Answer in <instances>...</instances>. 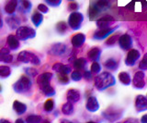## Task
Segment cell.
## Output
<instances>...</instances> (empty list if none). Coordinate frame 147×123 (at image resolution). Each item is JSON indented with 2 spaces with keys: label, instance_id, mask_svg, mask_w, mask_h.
<instances>
[{
  "label": "cell",
  "instance_id": "obj_37",
  "mask_svg": "<svg viewBox=\"0 0 147 123\" xmlns=\"http://www.w3.org/2000/svg\"><path fill=\"white\" fill-rule=\"evenodd\" d=\"M118 39H119V35L118 34H113L109 35V37H108L107 41L105 42L106 45H109V46H112L118 42Z\"/></svg>",
  "mask_w": 147,
  "mask_h": 123
},
{
  "label": "cell",
  "instance_id": "obj_25",
  "mask_svg": "<svg viewBox=\"0 0 147 123\" xmlns=\"http://www.w3.org/2000/svg\"><path fill=\"white\" fill-rule=\"evenodd\" d=\"M87 65V61L86 59L84 57H79V58H76L75 60L73 61V67L75 70H86Z\"/></svg>",
  "mask_w": 147,
  "mask_h": 123
},
{
  "label": "cell",
  "instance_id": "obj_23",
  "mask_svg": "<svg viewBox=\"0 0 147 123\" xmlns=\"http://www.w3.org/2000/svg\"><path fill=\"white\" fill-rule=\"evenodd\" d=\"M101 49L98 46L92 47L88 52H87V57L90 61L94 62V61H98L99 58L101 57Z\"/></svg>",
  "mask_w": 147,
  "mask_h": 123
},
{
  "label": "cell",
  "instance_id": "obj_27",
  "mask_svg": "<svg viewBox=\"0 0 147 123\" xmlns=\"http://www.w3.org/2000/svg\"><path fill=\"white\" fill-rule=\"evenodd\" d=\"M31 22L34 24L35 27H39L43 22V15L39 10L34 11L31 15Z\"/></svg>",
  "mask_w": 147,
  "mask_h": 123
},
{
  "label": "cell",
  "instance_id": "obj_33",
  "mask_svg": "<svg viewBox=\"0 0 147 123\" xmlns=\"http://www.w3.org/2000/svg\"><path fill=\"white\" fill-rule=\"evenodd\" d=\"M67 29H68V24L65 21H59L56 24V26H55V30H56V31L60 34L65 33Z\"/></svg>",
  "mask_w": 147,
  "mask_h": 123
},
{
  "label": "cell",
  "instance_id": "obj_34",
  "mask_svg": "<svg viewBox=\"0 0 147 123\" xmlns=\"http://www.w3.org/2000/svg\"><path fill=\"white\" fill-rule=\"evenodd\" d=\"M25 122H27V123H40L43 121H42V118H41V116L30 114V115H29L26 118Z\"/></svg>",
  "mask_w": 147,
  "mask_h": 123
},
{
  "label": "cell",
  "instance_id": "obj_43",
  "mask_svg": "<svg viewBox=\"0 0 147 123\" xmlns=\"http://www.w3.org/2000/svg\"><path fill=\"white\" fill-rule=\"evenodd\" d=\"M44 1L48 6L53 7V8H57L61 5V3H62V0H44Z\"/></svg>",
  "mask_w": 147,
  "mask_h": 123
},
{
  "label": "cell",
  "instance_id": "obj_32",
  "mask_svg": "<svg viewBox=\"0 0 147 123\" xmlns=\"http://www.w3.org/2000/svg\"><path fill=\"white\" fill-rule=\"evenodd\" d=\"M55 107V104H54V100L50 98L47 99L45 101L44 105H43V110L46 112V113H52L53 111V109Z\"/></svg>",
  "mask_w": 147,
  "mask_h": 123
},
{
  "label": "cell",
  "instance_id": "obj_46",
  "mask_svg": "<svg viewBox=\"0 0 147 123\" xmlns=\"http://www.w3.org/2000/svg\"><path fill=\"white\" fill-rule=\"evenodd\" d=\"M37 10L40 13H42V14H46V13L49 12V8L46 5H44V4H39L38 7H37Z\"/></svg>",
  "mask_w": 147,
  "mask_h": 123
},
{
  "label": "cell",
  "instance_id": "obj_48",
  "mask_svg": "<svg viewBox=\"0 0 147 123\" xmlns=\"http://www.w3.org/2000/svg\"><path fill=\"white\" fill-rule=\"evenodd\" d=\"M141 122L142 123H147V114L144 115L142 118H141Z\"/></svg>",
  "mask_w": 147,
  "mask_h": 123
},
{
  "label": "cell",
  "instance_id": "obj_38",
  "mask_svg": "<svg viewBox=\"0 0 147 123\" xmlns=\"http://www.w3.org/2000/svg\"><path fill=\"white\" fill-rule=\"evenodd\" d=\"M90 71L92 72V74H98L101 71V65L98 63V61H94L92 63L90 67Z\"/></svg>",
  "mask_w": 147,
  "mask_h": 123
},
{
  "label": "cell",
  "instance_id": "obj_5",
  "mask_svg": "<svg viewBox=\"0 0 147 123\" xmlns=\"http://www.w3.org/2000/svg\"><path fill=\"white\" fill-rule=\"evenodd\" d=\"M84 21V15L79 11H73L68 17V26L73 31H78Z\"/></svg>",
  "mask_w": 147,
  "mask_h": 123
},
{
  "label": "cell",
  "instance_id": "obj_31",
  "mask_svg": "<svg viewBox=\"0 0 147 123\" xmlns=\"http://www.w3.org/2000/svg\"><path fill=\"white\" fill-rule=\"evenodd\" d=\"M119 81L123 85H130L131 83V75L126 71H121L119 74Z\"/></svg>",
  "mask_w": 147,
  "mask_h": 123
},
{
  "label": "cell",
  "instance_id": "obj_18",
  "mask_svg": "<svg viewBox=\"0 0 147 123\" xmlns=\"http://www.w3.org/2000/svg\"><path fill=\"white\" fill-rule=\"evenodd\" d=\"M6 21L7 25L10 28L11 30H17L18 27L20 26V18L18 16H15V15H8V17L6 18Z\"/></svg>",
  "mask_w": 147,
  "mask_h": 123
},
{
  "label": "cell",
  "instance_id": "obj_10",
  "mask_svg": "<svg viewBox=\"0 0 147 123\" xmlns=\"http://www.w3.org/2000/svg\"><path fill=\"white\" fill-rule=\"evenodd\" d=\"M118 43L119 47L122 50H130L132 47V39L128 33H124L121 36H119Z\"/></svg>",
  "mask_w": 147,
  "mask_h": 123
},
{
  "label": "cell",
  "instance_id": "obj_42",
  "mask_svg": "<svg viewBox=\"0 0 147 123\" xmlns=\"http://www.w3.org/2000/svg\"><path fill=\"white\" fill-rule=\"evenodd\" d=\"M24 72L30 77H36L38 75V70L34 68H24Z\"/></svg>",
  "mask_w": 147,
  "mask_h": 123
},
{
  "label": "cell",
  "instance_id": "obj_14",
  "mask_svg": "<svg viewBox=\"0 0 147 123\" xmlns=\"http://www.w3.org/2000/svg\"><path fill=\"white\" fill-rule=\"evenodd\" d=\"M86 35L82 33H78L76 34H75L71 39V44L73 45V47L75 48H80L83 46V44L86 42Z\"/></svg>",
  "mask_w": 147,
  "mask_h": 123
},
{
  "label": "cell",
  "instance_id": "obj_53",
  "mask_svg": "<svg viewBox=\"0 0 147 123\" xmlns=\"http://www.w3.org/2000/svg\"><path fill=\"white\" fill-rule=\"evenodd\" d=\"M67 1H75V0H67Z\"/></svg>",
  "mask_w": 147,
  "mask_h": 123
},
{
  "label": "cell",
  "instance_id": "obj_24",
  "mask_svg": "<svg viewBox=\"0 0 147 123\" xmlns=\"http://www.w3.org/2000/svg\"><path fill=\"white\" fill-rule=\"evenodd\" d=\"M13 109L18 115H23V114H25L27 112L28 107L26 104L18 101V100H15L13 102Z\"/></svg>",
  "mask_w": 147,
  "mask_h": 123
},
{
  "label": "cell",
  "instance_id": "obj_17",
  "mask_svg": "<svg viewBox=\"0 0 147 123\" xmlns=\"http://www.w3.org/2000/svg\"><path fill=\"white\" fill-rule=\"evenodd\" d=\"M66 99L68 102L76 104L81 99V94L76 89H69L66 93Z\"/></svg>",
  "mask_w": 147,
  "mask_h": 123
},
{
  "label": "cell",
  "instance_id": "obj_49",
  "mask_svg": "<svg viewBox=\"0 0 147 123\" xmlns=\"http://www.w3.org/2000/svg\"><path fill=\"white\" fill-rule=\"evenodd\" d=\"M3 27H4V20H3V19H2L1 15H0V29H2Z\"/></svg>",
  "mask_w": 147,
  "mask_h": 123
},
{
  "label": "cell",
  "instance_id": "obj_41",
  "mask_svg": "<svg viewBox=\"0 0 147 123\" xmlns=\"http://www.w3.org/2000/svg\"><path fill=\"white\" fill-rule=\"evenodd\" d=\"M72 72V68L71 66H69V65H65V64H62L61 68H60V70L59 71L57 72V73H63V74H69V73H71Z\"/></svg>",
  "mask_w": 147,
  "mask_h": 123
},
{
  "label": "cell",
  "instance_id": "obj_12",
  "mask_svg": "<svg viewBox=\"0 0 147 123\" xmlns=\"http://www.w3.org/2000/svg\"><path fill=\"white\" fill-rule=\"evenodd\" d=\"M103 117L106 118V120H110V121H114L119 120V118L122 115V111L119 112V109H114V108H109L106 111H104L102 113Z\"/></svg>",
  "mask_w": 147,
  "mask_h": 123
},
{
  "label": "cell",
  "instance_id": "obj_2",
  "mask_svg": "<svg viewBox=\"0 0 147 123\" xmlns=\"http://www.w3.org/2000/svg\"><path fill=\"white\" fill-rule=\"evenodd\" d=\"M31 87H32V81L30 79V77L28 75H22L12 86L14 92L17 94L28 93L31 89Z\"/></svg>",
  "mask_w": 147,
  "mask_h": 123
},
{
  "label": "cell",
  "instance_id": "obj_51",
  "mask_svg": "<svg viewBox=\"0 0 147 123\" xmlns=\"http://www.w3.org/2000/svg\"><path fill=\"white\" fill-rule=\"evenodd\" d=\"M3 122L9 123V122H10V121H9V120H3V118H2V120H0V123H3Z\"/></svg>",
  "mask_w": 147,
  "mask_h": 123
},
{
  "label": "cell",
  "instance_id": "obj_19",
  "mask_svg": "<svg viewBox=\"0 0 147 123\" xmlns=\"http://www.w3.org/2000/svg\"><path fill=\"white\" fill-rule=\"evenodd\" d=\"M7 44L9 47V49L12 50V51H16L20 46V40L17 37L16 35L13 34H9L7 38Z\"/></svg>",
  "mask_w": 147,
  "mask_h": 123
},
{
  "label": "cell",
  "instance_id": "obj_11",
  "mask_svg": "<svg viewBox=\"0 0 147 123\" xmlns=\"http://www.w3.org/2000/svg\"><path fill=\"white\" fill-rule=\"evenodd\" d=\"M115 21V19L112 16L106 15L99 18L98 20H96V24L98 26V29H105V28H109L111 27V24Z\"/></svg>",
  "mask_w": 147,
  "mask_h": 123
},
{
  "label": "cell",
  "instance_id": "obj_6",
  "mask_svg": "<svg viewBox=\"0 0 147 123\" xmlns=\"http://www.w3.org/2000/svg\"><path fill=\"white\" fill-rule=\"evenodd\" d=\"M144 77H145V75H144V71L139 70V71L135 72V74L131 80L133 87L138 90L144 89L145 87V78Z\"/></svg>",
  "mask_w": 147,
  "mask_h": 123
},
{
  "label": "cell",
  "instance_id": "obj_54",
  "mask_svg": "<svg viewBox=\"0 0 147 123\" xmlns=\"http://www.w3.org/2000/svg\"><path fill=\"white\" fill-rule=\"evenodd\" d=\"M146 97H147V95H146Z\"/></svg>",
  "mask_w": 147,
  "mask_h": 123
},
{
  "label": "cell",
  "instance_id": "obj_40",
  "mask_svg": "<svg viewBox=\"0 0 147 123\" xmlns=\"http://www.w3.org/2000/svg\"><path fill=\"white\" fill-rule=\"evenodd\" d=\"M71 79L74 81H80L83 79V74L80 72V70H74L71 72Z\"/></svg>",
  "mask_w": 147,
  "mask_h": 123
},
{
  "label": "cell",
  "instance_id": "obj_4",
  "mask_svg": "<svg viewBox=\"0 0 147 123\" xmlns=\"http://www.w3.org/2000/svg\"><path fill=\"white\" fill-rule=\"evenodd\" d=\"M16 36L20 41H26L36 37V31L30 26L22 25L16 30Z\"/></svg>",
  "mask_w": 147,
  "mask_h": 123
},
{
  "label": "cell",
  "instance_id": "obj_16",
  "mask_svg": "<svg viewBox=\"0 0 147 123\" xmlns=\"http://www.w3.org/2000/svg\"><path fill=\"white\" fill-rule=\"evenodd\" d=\"M86 108L87 111L89 112H96L99 109V103L95 96H89L86 100Z\"/></svg>",
  "mask_w": 147,
  "mask_h": 123
},
{
  "label": "cell",
  "instance_id": "obj_26",
  "mask_svg": "<svg viewBox=\"0 0 147 123\" xmlns=\"http://www.w3.org/2000/svg\"><path fill=\"white\" fill-rule=\"evenodd\" d=\"M40 91L42 92V94L45 95L46 97H52L53 95H55V90L53 87L51 83H47V84H44V85H41L40 86Z\"/></svg>",
  "mask_w": 147,
  "mask_h": 123
},
{
  "label": "cell",
  "instance_id": "obj_22",
  "mask_svg": "<svg viewBox=\"0 0 147 123\" xmlns=\"http://www.w3.org/2000/svg\"><path fill=\"white\" fill-rule=\"evenodd\" d=\"M53 74L52 72H43L40 75H39V77L37 78V83H38L39 87L41 85L47 84L51 83V80L53 79Z\"/></svg>",
  "mask_w": 147,
  "mask_h": 123
},
{
  "label": "cell",
  "instance_id": "obj_1",
  "mask_svg": "<svg viewBox=\"0 0 147 123\" xmlns=\"http://www.w3.org/2000/svg\"><path fill=\"white\" fill-rule=\"evenodd\" d=\"M116 84L114 76L108 71H104L98 75L95 79V87L98 91H104Z\"/></svg>",
  "mask_w": 147,
  "mask_h": 123
},
{
  "label": "cell",
  "instance_id": "obj_44",
  "mask_svg": "<svg viewBox=\"0 0 147 123\" xmlns=\"http://www.w3.org/2000/svg\"><path fill=\"white\" fill-rule=\"evenodd\" d=\"M68 10L70 12H73V11H76L79 10V5H78V3L75 2V1H70V3L68 4Z\"/></svg>",
  "mask_w": 147,
  "mask_h": 123
},
{
  "label": "cell",
  "instance_id": "obj_39",
  "mask_svg": "<svg viewBox=\"0 0 147 123\" xmlns=\"http://www.w3.org/2000/svg\"><path fill=\"white\" fill-rule=\"evenodd\" d=\"M100 14V12L96 10V8H95L94 5H91L90 8H89V10H88V15H89V18H90V20H94L96 19V17H98V15Z\"/></svg>",
  "mask_w": 147,
  "mask_h": 123
},
{
  "label": "cell",
  "instance_id": "obj_8",
  "mask_svg": "<svg viewBox=\"0 0 147 123\" xmlns=\"http://www.w3.org/2000/svg\"><path fill=\"white\" fill-rule=\"evenodd\" d=\"M67 52V46L65 44L63 43H56L52 45V47L49 50V54L53 56L63 57Z\"/></svg>",
  "mask_w": 147,
  "mask_h": 123
},
{
  "label": "cell",
  "instance_id": "obj_47",
  "mask_svg": "<svg viewBox=\"0 0 147 123\" xmlns=\"http://www.w3.org/2000/svg\"><path fill=\"white\" fill-rule=\"evenodd\" d=\"M83 78L86 81H90L92 79V72L90 70H85L84 74H83Z\"/></svg>",
  "mask_w": 147,
  "mask_h": 123
},
{
  "label": "cell",
  "instance_id": "obj_9",
  "mask_svg": "<svg viewBox=\"0 0 147 123\" xmlns=\"http://www.w3.org/2000/svg\"><path fill=\"white\" fill-rule=\"evenodd\" d=\"M140 52L137 49H130L128 52V55L125 58V64L129 67H132L136 64V62L139 60L140 58Z\"/></svg>",
  "mask_w": 147,
  "mask_h": 123
},
{
  "label": "cell",
  "instance_id": "obj_3",
  "mask_svg": "<svg viewBox=\"0 0 147 123\" xmlns=\"http://www.w3.org/2000/svg\"><path fill=\"white\" fill-rule=\"evenodd\" d=\"M17 59L18 61H20L21 63H31L32 65L35 66L40 65V57L34 53H32L30 51H27V50H23V51L18 53Z\"/></svg>",
  "mask_w": 147,
  "mask_h": 123
},
{
  "label": "cell",
  "instance_id": "obj_45",
  "mask_svg": "<svg viewBox=\"0 0 147 123\" xmlns=\"http://www.w3.org/2000/svg\"><path fill=\"white\" fill-rule=\"evenodd\" d=\"M139 69L142 70H147V54H145L142 59L140 61L139 64Z\"/></svg>",
  "mask_w": 147,
  "mask_h": 123
},
{
  "label": "cell",
  "instance_id": "obj_36",
  "mask_svg": "<svg viewBox=\"0 0 147 123\" xmlns=\"http://www.w3.org/2000/svg\"><path fill=\"white\" fill-rule=\"evenodd\" d=\"M57 80L63 85H66L70 83V78L67 76V74L63 73H57Z\"/></svg>",
  "mask_w": 147,
  "mask_h": 123
},
{
  "label": "cell",
  "instance_id": "obj_29",
  "mask_svg": "<svg viewBox=\"0 0 147 123\" xmlns=\"http://www.w3.org/2000/svg\"><path fill=\"white\" fill-rule=\"evenodd\" d=\"M103 66L105 67V69H107L109 70H116L119 67V62L115 58L110 57L104 62Z\"/></svg>",
  "mask_w": 147,
  "mask_h": 123
},
{
  "label": "cell",
  "instance_id": "obj_50",
  "mask_svg": "<svg viewBox=\"0 0 147 123\" xmlns=\"http://www.w3.org/2000/svg\"><path fill=\"white\" fill-rule=\"evenodd\" d=\"M16 122H17V123H23V122H25V121L23 120L22 118H18V120H16Z\"/></svg>",
  "mask_w": 147,
  "mask_h": 123
},
{
  "label": "cell",
  "instance_id": "obj_13",
  "mask_svg": "<svg viewBox=\"0 0 147 123\" xmlns=\"http://www.w3.org/2000/svg\"><path fill=\"white\" fill-rule=\"evenodd\" d=\"M32 8V4L30 0H18L17 10L21 14H28Z\"/></svg>",
  "mask_w": 147,
  "mask_h": 123
},
{
  "label": "cell",
  "instance_id": "obj_7",
  "mask_svg": "<svg viewBox=\"0 0 147 123\" xmlns=\"http://www.w3.org/2000/svg\"><path fill=\"white\" fill-rule=\"evenodd\" d=\"M119 26H116V27H109V28H105V29H98V31H96L94 34H93V39L95 40H98V41H100V40H104L106 38H108L110 34H112L115 31L118 29Z\"/></svg>",
  "mask_w": 147,
  "mask_h": 123
},
{
  "label": "cell",
  "instance_id": "obj_30",
  "mask_svg": "<svg viewBox=\"0 0 147 123\" xmlns=\"http://www.w3.org/2000/svg\"><path fill=\"white\" fill-rule=\"evenodd\" d=\"M62 112L63 115L65 116H71L75 112V107H74V104L70 103V102H66L64 103L62 106Z\"/></svg>",
  "mask_w": 147,
  "mask_h": 123
},
{
  "label": "cell",
  "instance_id": "obj_21",
  "mask_svg": "<svg viewBox=\"0 0 147 123\" xmlns=\"http://www.w3.org/2000/svg\"><path fill=\"white\" fill-rule=\"evenodd\" d=\"M18 0H7L4 7V11L7 15H13L17 10Z\"/></svg>",
  "mask_w": 147,
  "mask_h": 123
},
{
  "label": "cell",
  "instance_id": "obj_52",
  "mask_svg": "<svg viewBox=\"0 0 147 123\" xmlns=\"http://www.w3.org/2000/svg\"><path fill=\"white\" fill-rule=\"evenodd\" d=\"M2 92V87H1V85H0V93Z\"/></svg>",
  "mask_w": 147,
  "mask_h": 123
},
{
  "label": "cell",
  "instance_id": "obj_15",
  "mask_svg": "<svg viewBox=\"0 0 147 123\" xmlns=\"http://www.w3.org/2000/svg\"><path fill=\"white\" fill-rule=\"evenodd\" d=\"M135 107L138 112H144L147 110V97L144 95H138L135 99Z\"/></svg>",
  "mask_w": 147,
  "mask_h": 123
},
{
  "label": "cell",
  "instance_id": "obj_20",
  "mask_svg": "<svg viewBox=\"0 0 147 123\" xmlns=\"http://www.w3.org/2000/svg\"><path fill=\"white\" fill-rule=\"evenodd\" d=\"M13 61V55L10 54V49L2 47L0 49V62L11 63Z\"/></svg>",
  "mask_w": 147,
  "mask_h": 123
},
{
  "label": "cell",
  "instance_id": "obj_28",
  "mask_svg": "<svg viewBox=\"0 0 147 123\" xmlns=\"http://www.w3.org/2000/svg\"><path fill=\"white\" fill-rule=\"evenodd\" d=\"M93 5L95 6L96 10L101 13L102 11H105V10H107L108 8H109L110 3L109 2V0H98Z\"/></svg>",
  "mask_w": 147,
  "mask_h": 123
},
{
  "label": "cell",
  "instance_id": "obj_35",
  "mask_svg": "<svg viewBox=\"0 0 147 123\" xmlns=\"http://www.w3.org/2000/svg\"><path fill=\"white\" fill-rule=\"evenodd\" d=\"M11 75V69L8 66H0V77L1 78H8Z\"/></svg>",
  "mask_w": 147,
  "mask_h": 123
}]
</instances>
